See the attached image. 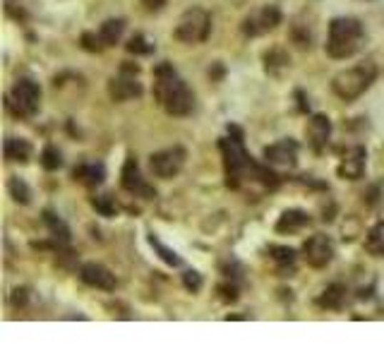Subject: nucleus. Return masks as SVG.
Instances as JSON below:
<instances>
[{
    "label": "nucleus",
    "instance_id": "9",
    "mask_svg": "<svg viewBox=\"0 0 384 360\" xmlns=\"http://www.w3.org/2000/svg\"><path fill=\"white\" fill-rule=\"evenodd\" d=\"M108 94L113 101L140 99L142 84H140V80H137V68H132V65H123L121 75H116L113 80L108 82Z\"/></svg>",
    "mask_w": 384,
    "mask_h": 360
},
{
    "label": "nucleus",
    "instance_id": "20",
    "mask_svg": "<svg viewBox=\"0 0 384 360\" xmlns=\"http://www.w3.org/2000/svg\"><path fill=\"white\" fill-rule=\"evenodd\" d=\"M31 156V144L26 140H17V137H8L5 140V159L8 161H29Z\"/></svg>",
    "mask_w": 384,
    "mask_h": 360
},
{
    "label": "nucleus",
    "instance_id": "26",
    "mask_svg": "<svg viewBox=\"0 0 384 360\" xmlns=\"http://www.w3.org/2000/svg\"><path fill=\"white\" fill-rule=\"evenodd\" d=\"M368 250L375 252V254H384V224H380L377 228H373V231H370Z\"/></svg>",
    "mask_w": 384,
    "mask_h": 360
},
{
    "label": "nucleus",
    "instance_id": "15",
    "mask_svg": "<svg viewBox=\"0 0 384 360\" xmlns=\"http://www.w3.org/2000/svg\"><path fill=\"white\" fill-rule=\"evenodd\" d=\"M267 163H279V166H295L298 159V142L295 140H281L276 144H269L264 149Z\"/></svg>",
    "mask_w": 384,
    "mask_h": 360
},
{
    "label": "nucleus",
    "instance_id": "5",
    "mask_svg": "<svg viewBox=\"0 0 384 360\" xmlns=\"http://www.w3.org/2000/svg\"><path fill=\"white\" fill-rule=\"evenodd\" d=\"M5 106L17 118L36 115L39 106H41V87H39L31 77H19V80L12 84L8 99H5Z\"/></svg>",
    "mask_w": 384,
    "mask_h": 360
},
{
    "label": "nucleus",
    "instance_id": "14",
    "mask_svg": "<svg viewBox=\"0 0 384 360\" xmlns=\"http://www.w3.org/2000/svg\"><path fill=\"white\" fill-rule=\"evenodd\" d=\"M308 142L310 147L315 149L317 154H322L329 144V137H332V123H329L327 115H313L308 120Z\"/></svg>",
    "mask_w": 384,
    "mask_h": 360
},
{
    "label": "nucleus",
    "instance_id": "19",
    "mask_svg": "<svg viewBox=\"0 0 384 360\" xmlns=\"http://www.w3.org/2000/svg\"><path fill=\"white\" fill-rule=\"evenodd\" d=\"M123 31H125V19H106V22L98 27V38H101L103 48H108V46H116L118 41L123 38Z\"/></svg>",
    "mask_w": 384,
    "mask_h": 360
},
{
    "label": "nucleus",
    "instance_id": "7",
    "mask_svg": "<svg viewBox=\"0 0 384 360\" xmlns=\"http://www.w3.org/2000/svg\"><path fill=\"white\" fill-rule=\"evenodd\" d=\"M279 24H281V10L276 8V5H262V8L253 10L243 19L241 29L245 36L255 38V36L269 34V31L276 29Z\"/></svg>",
    "mask_w": 384,
    "mask_h": 360
},
{
    "label": "nucleus",
    "instance_id": "23",
    "mask_svg": "<svg viewBox=\"0 0 384 360\" xmlns=\"http://www.w3.org/2000/svg\"><path fill=\"white\" fill-rule=\"evenodd\" d=\"M269 252H271V259H274L279 267H290V264L295 262V250H290V247L271 245Z\"/></svg>",
    "mask_w": 384,
    "mask_h": 360
},
{
    "label": "nucleus",
    "instance_id": "24",
    "mask_svg": "<svg viewBox=\"0 0 384 360\" xmlns=\"http://www.w3.org/2000/svg\"><path fill=\"white\" fill-rule=\"evenodd\" d=\"M125 48H128L130 53H135V56H149L151 51H154V46L147 41V36H144V34H135Z\"/></svg>",
    "mask_w": 384,
    "mask_h": 360
},
{
    "label": "nucleus",
    "instance_id": "2",
    "mask_svg": "<svg viewBox=\"0 0 384 360\" xmlns=\"http://www.w3.org/2000/svg\"><path fill=\"white\" fill-rule=\"evenodd\" d=\"M154 99L168 115H188L195 106V96L185 80L171 63H158L154 68Z\"/></svg>",
    "mask_w": 384,
    "mask_h": 360
},
{
    "label": "nucleus",
    "instance_id": "11",
    "mask_svg": "<svg viewBox=\"0 0 384 360\" xmlns=\"http://www.w3.org/2000/svg\"><path fill=\"white\" fill-rule=\"evenodd\" d=\"M303 257L310 267H315V269H322V267H327L329 262L334 259V243L329 235L324 233H315L313 238L305 240V245H303Z\"/></svg>",
    "mask_w": 384,
    "mask_h": 360
},
{
    "label": "nucleus",
    "instance_id": "25",
    "mask_svg": "<svg viewBox=\"0 0 384 360\" xmlns=\"http://www.w3.org/2000/svg\"><path fill=\"white\" fill-rule=\"evenodd\" d=\"M41 166L46 168V171H56V168H61L63 166L61 152H58L56 147H46L44 154H41Z\"/></svg>",
    "mask_w": 384,
    "mask_h": 360
},
{
    "label": "nucleus",
    "instance_id": "31",
    "mask_svg": "<svg viewBox=\"0 0 384 360\" xmlns=\"http://www.w3.org/2000/svg\"><path fill=\"white\" fill-rule=\"evenodd\" d=\"M144 8H147L149 12H158L163 10V5H166V0H142Z\"/></svg>",
    "mask_w": 384,
    "mask_h": 360
},
{
    "label": "nucleus",
    "instance_id": "30",
    "mask_svg": "<svg viewBox=\"0 0 384 360\" xmlns=\"http://www.w3.org/2000/svg\"><path fill=\"white\" fill-rule=\"evenodd\" d=\"M183 284H185V288H188V291H200L202 288V277L197 272H185L183 274Z\"/></svg>",
    "mask_w": 384,
    "mask_h": 360
},
{
    "label": "nucleus",
    "instance_id": "12",
    "mask_svg": "<svg viewBox=\"0 0 384 360\" xmlns=\"http://www.w3.org/2000/svg\"><path fill=\"white\" fill-rule=\"evenodd\" d=\"M79 279L91 288H98V291H116L118 286L116 274H111V269H106L98 262H87V264L79 267Z\"/></svg>",
    "mask_w": 384,
    "mask_h": 360
},
{
    "label": "nucleus",
    "instance_id": "1",
    "mask_svg": "<svg viewBox=\"0 0 384 360\" xmlns=\"http://www.w3.org/2000/svg\"><path fill=\"white\" fill-rule=\"evenodd\" d=\"M218 147H221L223 154V168H226L228 187L241 190L245 182H257L264 190H274L279 185V175L271 171L269 166H262V163L253 161V156L245 152L241 130L231 128V137H223L218 142Z\"/></svg>",
    "mask_w": 384,
    "mask_h": 360
},
{
    "label": "nucleus",
    "instance_id": "8",
    "mask_svg": "<svg viewBox=\"0 0 384 360\" xmlns=\"http://www.w3.org/2000/svg\"><path fill=\"white\" fill-rule=\"evenodd\" d=\"M185 159H188V154H185L183 147L161 149V152L149 156V168H151V173H154L156 178L168 180V178H176V175L183 171Z\"/></svg>",
    "mask_w": 384,
    "mask_h": 360
},
{
    "label": "nucleus",
    "instance_id": "4",
    "mask_svg": "<svg viewBox=\"0 0 384 360\" xmlns=\"http://www.w3.org/2000/svg\"><path fill=\"white\" fill-rule=\"evenodd\" d=\"M375 80H377V65L373 61H363L358 65H353V68L339 72L332 80V91L341 101L350 103L360 99V96L373 87Z\"/></svg>",
    "mask_w": 384,
    "mask_h": 360
},
{
    "label": "nucleus",
    "instance_id": "16",
    "mask_svg": "<svg viewBox=\"0 0 384 360\" xmlns=\"http://www.w3.org/2000/svg\"><path fill=\"white\" fill-rule=\"evenodd\" d=\"M346 298H348V288L343 284H332L322 291V296L317 298V305L324 307V310H341Z\"/></svg>",
    "mask_w": 384,
    "mask_h": 360
},
{
    "label": "nucleus",
    "instance_id": "10",
    "mask_svg": "<svg viewBox=\"0 0 384 360\" xmlns=\"http://www.w3.org/2000/svg\"><path fill=\"white\" fill-rule=\"evenodd\" d=\"M121 182H123V190H128V192L135 195V197H142V200L156 197V190L142 178L140 163L135 161V156H128V159H125V166H123V173H121Z\"/></svg>",
    "mask_w": 384,
    "mask_h": 360
},
{
    "label": "nucleus",
    "instance_id": "3",
    "mask_svg": "<svg viewBox=\"0 0 384 360\" xmlns=\"http://www.w3.org/2000/svg\"><path fill=\"white\" fill-rule=\"evenodd\" d=\"M365 43V29H363L360 19L355 17H336L329 22L327 34V56L334 61H346L355 56Z\"/></svg>",
    "mask_w": 384,
    "mask_h": 360
},
{
    "label": "nucleus",
    "instance_id": "27",
    "mask_svg": "<svg viewBox=\"0 0 384 360\" xmlns=\"http://www.w3.org/2000/svg\"><path fill=\"white\" fill-rule=\"evenodd\" d=\"M91 205H94V209L98 214H103V216H113L116 214V202L111 195H98V197L91 200Z\"/></svg>",
    "mask_w": 384,
    "mask_h": 360
},
{
    "label": "nucleus",
    "instance_id": "29",
    "mask_svg": "<svg viewBox=\"0 0 384 360\" xmlns=\"http://www.w3.org/2000/svg\"><path fill=\"white\" fill-rule=\"evenodd\" d=\"M82 46L87 51H91V53H101V51H103V43H101V38H98L96 31H84V34H82Z\"/></svg>",
    "mask_w": 384,
    "mask_h": 360
},
{
    "label": "nucleus",
    "instance_id": "17",
    "mask_svg": "<svg viewBox=\"0 0 384 360\" xmlns=\"http://www.w3.org/2000/svg\"><path fill=\"white\" fill-rule=\"evenodd\" d=\"M72 178L79 180L82 185H87V187H96V185H101V182H103L106 171H103L101 163H79L75 171H72Z\"/></svg>",
    "mask_w": 384,
    "mask_h": 360
},
{
    "label": "nucleus",
    "instance_id": "22",
    "mask_svg": "<svg viewBox=\"0 0 384 360\" xmlns=\"http://www.w3.org/2000/svg\"><path fill=\"white\" fill-rule=\"evenodd\" d=\"M149 243H151V247H154V250L158 252V257L166 262V264H171V267H178V264H181V257H178V254H176L173 250H168V247L163 245L161 240L156 238V235H149Z\"/></svg>",
    "mask_w": 384,
    "mask_h": 360
},
{
    "label": "nucleus",
    "instance_id": "6",
    "mask_svg": "<svg viewBox=\"0 0 384 360\" xmlns=\"http://www.w3.org/2000/svg\"><path fill=\"white\" fill-rule=\"evenodd\" d=\"M209 31H211V17H209V12L204 10V8H190V10L183 12L181 19H178L173 36L178 38V41L192 46V43L207 41Z\"/></svg>",
    "mask_w": 384,
    "mask_h": 360
},
{
    "label": "nucleus",
    "instance_id": "21",
    "mask_svg": "<svg viewBox=\"0 0 384 360\" xmlns=\"http://www.w3.org/2000/svg\"><path fill=\"white\" fill-rule=\"evenodd\" d=\"M44 221H46V226H49L53 240L58 243V247L70 243V228L63 224V219H58L53 212H44Z\"/></svg>",
    "mask_w": 384,
    "mask_h": 360
},
{
    "label": "nucleus",
    "instance_id": "18",
    "mask_svg": "<svg viewBox=\"0 0 384 360\" xmlns=\"http://www.w3.org/2000/svg\"><path fill=\"white\" fill-rule=\"evenodd\" d=\"M308 224H310V216L305 212H300V209H288V212H283L279 216V221H276V231L279 233H295Z\"/></svg>",
    "mask_w": 384,
    "mask_h": 360
},
{
    "label": "nucleus",
    "instance_id": "13",
    "mask_svg": "<svg viewBox=\"0 0 384 360\" xmlns=\"http://www.w3.org/2000/svg\"><path fill=\"white\" fill-rule=\"evenodd\" d=\"M365 159H368L365 147H350L339 163V175L346 180L363 178V173H365Z\"/></svg>",
    "mask_w": 384,
    "mask_h": 360
},
{
    "label": "nucleus",
    "instance_id": "28",
    "mask_svg": "<svg viewBox=\"0 0 384 360\" xmlns=\"http://www.w3.org/2000/svg\"><path fill=\"white\" fill-rule=\"evenodd\" d=\"M10 195H12V197H15L17 202H22V205H29L31 192H29V187L24 185V180L12 178V180H10Z\"/></svg>",
    "mask_w": 384,
    "mask_h": 360
}]
</instances>
